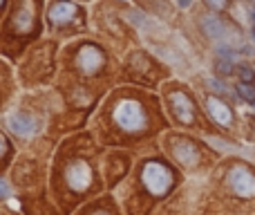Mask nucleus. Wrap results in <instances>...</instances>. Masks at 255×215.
I'll use <instances>...</instances> for the list:
<instances>
[{"mask_svg":"<svg viewBox=\"0 0 255 215\" xmlns=\"http://www.w3.org/2000/svg\"><path fill=\"white\" fill-rule=\"evenodd\" d=\"M172 153H175L177 162L184 164V166H195L197 162V150L190 141H184V139H177L175 146H172Z\"/></svg>","mask_w":255,"mask_h":215,"instance_id":"obj_11","label":"nucleus"},{"mask_svg":"<svg viewBox=\"0 0 255 215\" xmlns=\"http://www.w3.org/2000/svg\"><path fill=\"white\" fill-rule=\"evenodd\" d=\"M7 126L11 128L16 135L29 137V135H34L36 132L38 123H36L34 117H29V114H25V112H13V114H9L7 117Z\"/></svg>","mask_w":255,"mask_h":215,"instance_id":"obj_7","label":"nucleus"},{"mask_svg":"<svg viewBox=\"0 0 255 215\" xmlns=\"http://www.w3.org/2000/svg\"><path fill=\"white\" fill-rule=\"evenodd\" d=\"M238 74H240V79H242V83H253V70L251 67H247V65H240L238 67Z\"/></svg>","mask_w":255,"mask_h":215,"instance_id":"obj_13","label":"nucleus"},{"mask_svg":"<svg viewBox=\"0 0 255 215\" xmlns=\"http://www.w3.org/2000/svg\"><path fill=\"white\" fill-rule=\"evenodd\" d=\"M65 177H67V184L74 191H85L90 186V182H92V171H90V166L85 162H74L67 168Z\"/></svg>","mask_w":255,"mask_h":215,"instance_id":"obj_4","label":"nucleus"},{"mask_svg":"<svg viewBox=\"0 0 255 215\" xmlns=\"http://www.w3.org/2000/svg\"><path fill=\"white\" fill-rule=\"evenodd\" d=\"M2 4H4V0H0V7H2Z\"/></svg>","mask_w":255,"mask_h":215,"instance_id":"obj_20","label":"nucleus"},{"mask_svg":"<svg viewBox=\"0 0 255 215\" xmlns=\"http://www.w3.org/2000/svg\"><path fill=\"white\" fill-rule=\"evenodd\" d=\"M240 94H242V97L247 99V101L255 103V90H253L249 83H242V85H240Z\"/></svg>","mask_w":255,"mask_h":215,"instance_id":"obj_14","label":"nucleus"},{"mask_svg":"<svg viewBox=\"0 0 255 215\" xmlns=\"http://www.w3.org/2000/svg\"><path fill=\"white\" fill-rule=\"evenodd\" d=\"M76 63H79L81 72H85V74H94V72L101 70V65H103V52L99 47H94V45H85V47L79 52Z\"/></svg>","mask_w":255,"mask_h":215,"instance_id":"obj_5","label":"nucleus"},{"mask_svg":"<svg viewBox=\"0 0 255 215\" xmlns=\"http://www.w3.org/2000/svg\"><path fill=\"white\" fill-rule=\"evenodd\" d=\"M206 106H208V112H211V117L215 119L220 126H231V123H233V112H231V108L226 106L222 99L208 97L206 99Z\"/></svg>","mask_w":255,"mask_h":215,"instance_id":"obj_9","label":"nucleus"},{"mask_svg":"<svg viewBox=\"0 0 255 215\" xmlns=\"http://www.w3.org/2000/svg\"><path fill=\"white\" fill-rule=\"evenodd\" d=\"M177 2H179V7H188L190 0H177Z\"/></svg>","mask_w":255,"mask_h":215,"instance_id":"obj_18","label":"nucleus"},{"mask_svg":"<svg viewBox=\"0 0 255 215\" xmlns=\"http://www.w3.org/2000/svg\"><path fill=\"white\" fill-rule=\"evenodd\" d=\"M7 150H9V144H7V139H4L2 135H0V159L7 155Z\"/></svg>","mask_w":255,"mask_h":215,"instance_id":"obj_16","label":"nucleus"},{"mask_svg":"<svg viewBox=\"0 0 255 215\" xmlns=\"http://www.w3.org/2000/svg\"><path fill=\"white\" fill-rule=\"evenodd\" d=\"M79 13V7H76L74 2H67V0H56V2L49 7V20L54 22V25H65V22H70L72 18Z\"/></svg>","mask_w":255,"mask_h":215,"instance_id":"obj_8","label":"nucleus"},{"mask_svg":"<svg viewBox=\"0 0 255 215\" xmlns=\"http://www.w3.org/2000/svg\"><path fill=\"white\" fill-rule=\"evenodd\" d=\"M97 215H110V213H97Z\"/></svg>","mask_w":255,"mask_h":215,"instance_id":"obj_19","label":"nucleus"},{"mask_svg":"<svg viewBox=\"0 0 255 215\" xmlns=\"http://www.w3.org/2000/svg\"><path fill=\"white\" fill-rule=\"evenodd\" d=\"M208 4H211L213 9H224L226 4H229V0H206Z\"/></svg>","mask_w":255,"mask_h":215,"instance_id":"obj_15","label":"nucleus"},{"mask_svg":"<svg viewBox=\"0 0 255 215\" xmlns=\"http://www.w3.org/2000/svg\"><path fill=\"white\" fill-rule=\"evenodd\" d=\"M253 38H255V31H253Z\"/></svg>","mask_w":255,"mask_h":215,"instance_id":"obj_22","label":"nucleus"},{"mask_svg":"<svg viewBox=\"0 0 255 215\" xmlns=\"http://www.w3.org/2000/svg\"><path fill=\"white\" fill-rule=\"evenodd\" d=\"M170 108L175 112V117L181 123H193L195 119V106L184 92H172L170 94Z\"/></svg>","mask_w":255,"mask_h":215,"instance_id":"obj_6","label":"nucleus"},{"mask_svg":"<svg viewBox=\"0 0 255 215\" xmlns=\"http://www.w3.org/2000/svg\"><path fill=\"white\" fill-rule=\"evenodd\" d=\"M115 121L119 123V128H124L128 132L143 130L145 128V112L136 101L126 99V101H121L119 106L115 108Z\"/></svg>","mask_w":255,"mask_h":215,"instance_id":"obj_2","label":"nucleus"},{"mask_svg":"<svg viewBox=\"0 0 255 215\" xmlns=\"http://www.w3.org/2000/svg\"><path fill=\"white\" fill-rule=\"evenodd\" d=\"M253 20H255V11H253Z\"/></svg>","mask_w":255,"mask_h":215,"instance_id":"obj_21","label":"nucleus"},{"mask_svg":"<svg viewBox=\"0 0 255 215\" xmlns=\"http://www.w3.org/2000/svg\"><path fill=\"white\" fill-rule=\"evenodd\" d=\"M9 193V189H7V184H4L2 180H0V198H4V195Z\"/></svg>","mask_w":255,"mask_h":215,"instance_id":"obj_17","label":"nucleus"},{"mask_svg":"<svg viewBox=\"0 0 255 215\" xmlns=\"http://www.w3.org/2000/svg\"><path fill=\"white\" fill-rule=\"evenodd\" d=\"M141 180H143L145 189H148L150 193L157 195V198H161V195H166L168 191H170V186H172V173L168 171L163 164L148 162L143 166Z\"/></svg>","mask_w":255,"mask_h":215,"instance_id":"obj_1","label":"nucleus"},{"mask_svg":"<svg viewBox=\"0 0 255 215\" xmlns=\"http://www.w3.org/2000/svg\"><path fill=\"white\" fill-rule=\"evenodd\" d=\"M229 182H231V189L240 198H253L255 195V175L247 166H235L229 173Z\"/></svg>","mask_w":255,"mask_h":215,"instance_id":"obj_3","label":"nucleus"},{"mask_svg":"<svg viewBox=\"0 0 255 215\" xmlns=\"http://www.w3.org/2000/svg\"><path fill=\"white\" fill-rule=\"evenodd\" d=\"M11 25H13V29L20 31V34L31 31V27H34V11H31L27 4H20L11 16Z\"/></svg>","mask_w":255,"mask_h":215,"instance_id":"obj_10","label":"nucleus"},{"mask_svg":"<svg viewBox=\"0 0 255 215\" xmlns=\"http://www.w3.org/2000/svg\"><path fill=\"white\" fill-rule=\"evenodd\" d=\"M202 27H204V31H206L211 38H215V40H220L222 36H224V22H222L217 16H204L202 18Z\"/></svg>","mask_w":255,"mask_h":215,"instance_id":"obj_12","label":"nucleus"}]
</instances>
